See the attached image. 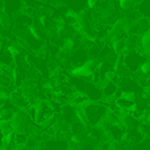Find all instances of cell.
Instances as JSON below:
<instances>
[{
  "mask_svg": "<svg viewBox=\"0 0 150 150\" xmlns=\"http://www.w3.org/2000/svg\"><path fill=\"white\" fill-rule=\"evenodd\" d=\"M108 111V107L101 101L87 100L80 105H75V115L76 120L86 125V127H98L101 122L104 115Z\"/></svg>",
  "mask_w": 150,
  "mask_h": 150,
  "instance_id": "cell-1",
  "label": "cell"
},
{
  "mask_svg": "<svg viewBox=\"0 0 150 150\" xmlns=\"http://www.w3.org/2000/svg\"><path fill=\"white\" fill-rule=\"evenodd\" d=\"M11 122H12L13 132L26 133L28 134V132H30V127H32L33 120H32L30 115L26 112V109L18 108V109H15V112H13Z\"/></svg>",
  "mask_w": 150,
  "mask_h": 150,
  "instance_id": "cell-2",
  "label": "cell"
},
{
  "mask_svg": "<svg viewBox=\"0 0 150 150\" xmlns=\"http://www.w3.org/2000/svg\"><path fill=\"white\" fill-rule=\"evenodd\" d=\"M99 63H100L99 58H95V57L87 58L84 62L79 63V65H75V67L71 70V75L84 78V79H91L93 73L98 70Z\"/></svg>",
  "mask_w": 150,
  "mask_h": 150,
  "instance_id": "cell-3",
  "label": "cell"
},
{
  "mask_svg": "<svg viewBox=\"0 0 150 150\" xmlns=\"http://www.w3.org/2000/svg\"><path fill=\"white\" fill-rule=\"evenodd\" d=\"M124 54V66L127 69L128 73H137L140 70L141 63L145 61L146 54L142 52L141 49H136V50H130V52H125Z\"/></svg>",
  "mask_w": 150,
  "mask_h": 150,
  "instance_id": "cell-4",
  "label": "cell"
},
{
  "mask_svg": "<svg viewBox=\"0 0 150 150\" xmlns=\"http://www.w3.org/2000/svg\"><path fill=\"white\" fill-rule=\"evenodd\" d=\"M119 88L121 92H132L138 95L140 92H142V86L138 82L136 78L133 76H128V75H121L119 79Z\"/></svg>",
  "mask_w": 150,
  "mask_h": 150,
  "instance_id": "cell-5",
  "label": "cell"
},
{
  "mask_svg": "<svg viewBox=\"0 0 150 150\" xmlns=\"http://www.w3.org/2000/svg\"><path fill=\"white\" fill-rule=\"evenodd\" d=\"M33 105H34V121L37 124H40L42 120H45L46 117L55 113L54 109H53L52 103H49L47 100H42L41 99L37 103H34Z\"/></svg>",
  "mask_w": 150,
  "mask_h": 150,
  "instance_id": "cell-6",
  "label": "cell"
},
{
  "mask_svg": "<svg viewBox=\"0 0 150 150\" xmlns=\"http://www.w3.org/2000/svg\"><path fill=\"white\" fill-rule=\"evenodd\" d=\"M117 115H119L120 124L122 125V128H124L125 130L136 129V128H138V125H140V120H138L136 116H133L132 112L120 111Z\"/></svg>",
  "mask_w": 150,
  "mask_h": 150,
  "instance_id": "cell-7",
  "label": "cell"
},
{
  "mask_svg": "<svg viewBox=\"0 0 150 150\" xmlns=\"http://www.w3.org/2000/svg\"><path fill=\"white\" fill-rule=\"evenodd\" d=\"M9 101L12 103L13 107L23 108V109H26L29 105H30L29 99L24 95L23 91H21L20 88H18V90H15V91H11L9 92Z\"/></svg>",
  "mask_w": 150,
  "mask_h": 150,
  "instance_id": "cell-8",
  "label": "cell"
},
{
  "mask_svg": "<svg viewBox=\"0 0 150 150\" xmlns=\"http://www.w3.org/2000/svg\"><path fill=\"white\" fill-rule=\"evenodd\" d=\"M101 91H103L104 98L108 99H115L116 98V93L119 91V84L115 79H112L111 76L105 78V79L101 82Z\"/></svg>",
  "mask_w": 150,
  "mask_h": 150,
  "instance_id": "cell-9",
  "label": "cell"
},
{
  "mask_svg": "<svg viewBox=\"0 0 150 150\" xmlns=\"http://www.w3.org/2000/svg\"><path fill=\"white\" fill-rule=\"evenodd\" d=\"M83 93H84L88 98V100H91V101H101V99L104 98L101 87H99V84H96V83H93V82H87Z\"/></svg>",
  "mask_w": 150,
  "mask_h": 150,
  "instance_id": "cell-10",
  "label": "cell"
},
{
  "mask_svg": "<svg viewBox=\"0 0 150 150\" xmlns=\"http://www.w3.org/2000/svg\"><path fill=\"white\" fill-rule=\"evenodd\" d=\"M144 138L145 137L140 132V129L136 128V129H132V130H127L124 137H122V141H124V144H129V145H138Z\"/></svg>",
  "mask_w": 150,
  "mask_h": 150,
  "instance_id": "cell-11",
  "label": "cell"
},
{
  "mask_svg": "<svg viewBox=\"0 0 150 150\" xmlns=\"http://www.w3.org/2000/svg\"><path fill=\"white\" fill-rule=\"evenodd\" d=\"M29 34L33 40H37V41H44L46 38V30L42 28V25L40 23H30L28 26Z\"/></svg>",
  "mask_w": 150,
  "mask_h": 150,
  "instance_id": "cell-12",
  "label": "cell"
},
{
  "mask_svg": "<svg viewBox=\"0 0 150 150\" xmlns=\"http://www.w3.org/2000/svg\"><path fill=\"white\" fill-rule=\"evenodd\" d=\"M136 49H140V36L133 33H127L124 36V53Z\"/></svg>",
  "mask_w": 150,
  "mask_h": 150,
  "instance_id": "cell-13",
  "label": "cell"
},
{
  "mask_svg": "<svg viewBox=\"0 0 150 150\" xmlns=\"http://www.w3.org/2000/svg\"><path fill=\"white\" fill-rule=\"evenodd\" d=\"M76 46H78V41L71 34H67V36L62 40V45H61L62 52H65L66 54H71V53L76 49Z\"/></svg>",
  "mask_w": 150,
  "mask_h": 150,
  "instance_id": "cell-14",
  "label": "cell"
},
{
  "mask_svg": "<svg viewBox=\"0 0 150 150\" xmlns=\"http://www.w3.org/2000/svg\"><path fill=\"white\" fill-rule=\"evenodd\" d=\"M61 115H62V119L65 122L71 124L73 121L76 120V115H75V108L71 104H66L61 108Z\"/></svg>",
  "mask_w": 150,
  "mask_h": 150,
  "instance_id": "cell-15",
  "label": "cell"
},
{
  "mask_svg": "<svg viewBox=\"0 0 150 150\" xmlns=\"http://www.w3.org/2000/svg\"><path fill=\"white\" fill-rule=\"evenodd\" d=\"M11 79H12V84L13 87H20L23 84L24 79H23V70L20 67L13 65L12 66V70H11Z\"/></svg>",
  "mask_w": 150,
  "mask_h": 150,
  "instance_id": "cell-16",
  "label": "cell"
},
{
  "mask_svg": "<svg viewBox=\"0 0 150 150\" xmlns=\"http://www.w3.org/2000/svg\"><path fill=\"white\" fill-rule=\"evenodd\" d=\"M140 49L145 54H150V28L140 36Z\"/></svg>",
  "mask_w": 150,
  "mask_h": 150,
  "instance_id": "cell-17",
  "label": "cell"
},
{
  "mask_svg": "<svg viewBox=\"0 0 150 150\" xmlns=\"http://www.w3.org/2000/svg\"><path fill=\"white\" fill-rule=\"evenodd\" d=\"M109 42H111L109 46L112 47L115 54H121V53H124V36L115 37V38H112Z\"/></svg>",
  "mask_w": 150,
  "mask_h": 150,
  "instance_id": "cell-18",
  "label": "cell"
},
{
  "mask_svg": "<svg viewBox=\"0 0 150 150\" xmlns=\"http://www.w3.org/2000/svg\"><path fill=\"white\" fill-rule=\"evenodd\" d=\"M40 24L42 25V28L45 29V30H54L55 29V21L53 20V18H50L49 16L46 15H41L40 16Z\"/></svg>",
  "mask_w": 150,
  "mask_h": 150,
  "instance_id": "cell-19",
  "label": "cell"
},
{
  "mask_svg": "<svg viewBox=\"0 0 150 150\" xmlns=\"http://www.w3.org/2000/svg\"><path fill=\"white\" fill-rule=\"evenodd\" d=\"M137 11L141 16L150 18V0H141L137 5Z\"/></svg>",
  "mask_w": 150,
  "mask_h": 150,
  "instance_id": "cell-20",
  "label": "cell"
},
{
  "mask_svg": "<svg viewBox=\"0 0 150 150\" xmlns=\"http://www.w3.org/2000/svg\"><path fill=\"white\" fill-rule=\"evenodd\" d=\"M140 1L141 0H119V5L120 9L122 11H132L134 8H137Z\"/></svg>",
  "mask_w": 150,
  "mask_h": 150,
  "instance_id": "cell-21",
  "label": "cell"
},
{
  "mask_svg": "<svg viewBox=\"0 0 150 150\" xmlns=\"http://www.w3.org/2000/svg\"><path fill=\"white\" fill-rule=\"evenodd\" d=\"M13 63H15V59L12 55L8 52L0 49V66H12Z\"/></svg>",
  "mask_w": 150,
  "mask_h": 150,
  "instance_id": "cell-22",
  "label": "cell"
},
{
  "mask_svg": "<svg viewBox=\"0 0 150 150\" xmlns=\"http://www.w3.org/2000/svg\"><path fill=\"white\" fill-rule=\"evenodd\" d=\"M7 52L9 53L13 57V59H17L18 57L23 53V47H21V44H9L7 46Z\"/></svg>",
  "mask_w": 150,
  "mask_h": 150,
  "instance_id": "cell-23",
  "label": "cell"
},
{
  "mask_svg": "<svg viewBox=\"0 0 150 150\" xmlns=\"http://www.w3.org/2000/svg\"><path fill=\"white\" fill-rule=\"evenodd\" d=\"M0 25L8 30L13 25V17L7 12H0Z\"/></svg>",
  "mask_w": 150,
  "mask_h": 150,
  "instance_id": "cell-24",
  "label": "cell"
},
{
  "mask_svg": "<svg viewBox=\"0 0 150 150\" xmlns=\"http://www.w3.org/2000/svg\"><path fill=\"white\" fill-rule=\"evenodd\" d=\"M70 140H71V142H73V144H75V146H79V145H82V144L86 141V134H84V132L71 133Z\"/></svg>",
  "mask_w": 150,
  "mask_h": 150,
  "instance_id": "cell-25",
  "label": "cell"
},
{
  "mask_svg": "<svg viewBox=\"0 0 150 150\" xmlns=\"http://www.w3.org/2000/svg\"><path fill=\"white\" fill-rule=\"evenodd\" d=\"M15 112V109L12 107H4V108H0V120H11L12 119V115Z\"/></svg>",
  "mask_w": 150,
  "mask_h": 150,
  "instance_id": "cell-26",
  "label": "cell"
},
{
  "mask_svg": "<svg viewBox=\"0 0 150 150\" xmlns=\"http://www.w3.org/2000/svg\"><path fill=\"white\" fill-rule=\"evenodd\" d=\"M0 132H1L3 134H7V133L13 132L11 120H0Z\"/></svg>",
  "mask_w": 150,
  "mask_h": 150,
  "instance_id": "cell-27",
  "label": "cell"
},
{
  "mask_svg": "<svg viewBox=\"0 0 150 150\" xmlns=\"http://www.w3.org/2000/svg\"><path fill=\"white\" fill-rule=\"evenodd\" d=\"M138 129L145 138H150V121H140Z\"/></svg>",
  "mask_w": 150,
  "mask_h": 150,
  "instance_id": "cell-28",
  "label": "cell"
},
{
  "mask_svg": "<svg viewBox=\"0 0 150 150\" xmlns=\"http://www.w3.org/2000/svg\"><path fill=\"white\" fill-rule=\"evenodd\" d=\"M101 0H86V3H87V8L88 9H95L96 7H98L99 4H100Z\"/></svg>",
  "mask_w": 150,
  "mask_h": 150,
  "instance_id": "cell-29",
  "label": "cell"
},
{
  "mask_svg": "<svg viewBox=\"0 0 150 150\" xmlns=\"http://www.w3.org/2000/svg\"><path fill=\"white\" fill-rule=\"evenodd\" d=\"M3 137H4V134H3V133L0 132V149H1V142H3Z\"/></svg>",
  "mask_w": 150,
  "mask_h": 150,
  "instance_id": "cell-30",
  "label": "cell"
},
{
  "mask_svg": "<svg viewBox=\"0 0 150 150\" xmlns=\"http://www.w3.org/2000/svg\"><path fill=\"white\" fill-rule=\"evenodd\" d=\"M3 90V87H1V86H0V91H1Z\"/></svg>",
  "mask_w": 150,
  "mask_h": 150,
  "instance_id": "cell-31",
  "label": "cell"
}]
</instances>
